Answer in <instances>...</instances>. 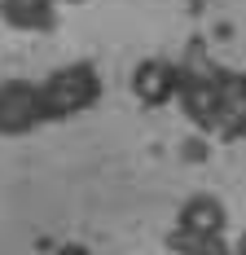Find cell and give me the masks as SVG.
<instances>
[{
  "instance_id": "6da1fadb",
  "label": "cell",
  "mask_w": 246,
  "mask_h": 255,
  "mask_svg": "<svg viewBox=\"0 0 246 255\" xmlns=\"http://www.w3.org/2000/svg\"><path fill=\"white\" fill-rule=\"evenodd\" d=\"M132 93H136L141 106H163L176 93V71L167 62H158V57H145V62L132 71Z\"/></svg>"
},
{
  "instance_id": "7a4b0ae2",
  "label": "cell",
  "mask_w": 246,
  "mask_h": 255,
  "mask_svg": "<svg viewBox=\"0 0 246 255\" xmlns=\"http://www.w3.org/2000/svg\"><path fill=\"white\" fill-rule=\"evenodd\" d=\"M224 207L220 198H211V194H194V198H185V207H180V229L194 233V238H216V233L224 229Z\"/></svg>"
},
{
  "instance_id": "3957f363",
  "label": "cell",
  "mask_w": 246,
  "mask_h": 255,
  "mask_svg": "<svg viewBox=\"0 0 246 255\" xmlns=\"http://www.w3.org/2000/svg\"><path fill=\"white\" fill-rule=\"evenodd\" d=\"M57 255H93L88 247H79V242H66V247H57Z\"/></svg>"
},
{
  "instance_id": "277c9868",
  "label": "cell",
  "mask_w": 246,
  "mask_h": 255,
  "mask_svg": "<svg viewBox=\"0 0 246 255\" xmlns=\"http://www.w3.org/2000/svg\"><path fill=\"white\" fill-rule=\"evenodd\" d=\"M62 4H84V0H62Z\"/></svg>"
}]
</instances>
